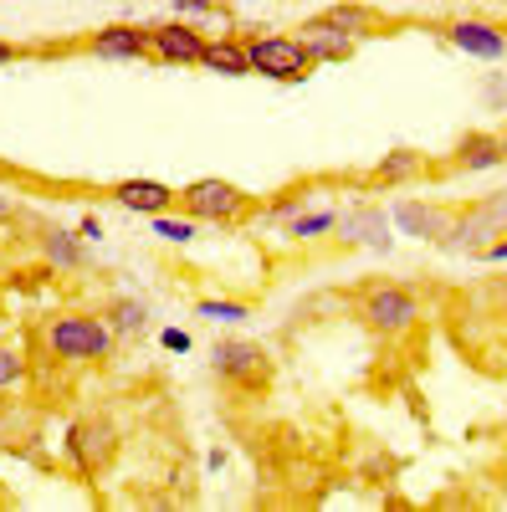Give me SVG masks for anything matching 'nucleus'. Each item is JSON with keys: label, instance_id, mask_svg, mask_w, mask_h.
<instances>
[{"label": "nucleus", "instance_id": "nucleus-1", "mask_svg": "<svg viewBox=\"0 0 507 512\" xmlns=\"http://www.w3.org/2000/svg\"><path fill=\"white\" fill-rule=\"evenodd\" d=\"M41 344H47L52 359H62V364H103V359H113L118 333L108 328V318L57 313V318L41 323Z\"/></svg>", "mask_w": 507, "mask_h": 512}, {"label": "nucleus", "instance_id": "nucleus-2", "mask_svg": "<svg viewBox=\"0 0 507 512\" xmlns=\"http://www.w3.org/2000/svg\"><path fill=\"white\" fill-rule=\"evenodd\" d=\"M354 318L379 333V338H400L420 323V303H415V292L400 287V282H364L354 292Z\"/></svg>", "mask_w": 507, "mask_h": 512}, {"label": "nucleus", "instance_id": "nucleus-3", "mask_svg": "<svg viewBox=\"0 0 507 512\" xmlns=\"http://www.w3.org/2000/svg\"><path fill=\"white\" fill-rule=\"evenodd\" d=\"M180 210L195 216L200 226H241L251 210H257V200L231 180H190L180 190Z\"/></svg>", "mask_w": 507, "mask_h": 512}, {"label": "nucleus", "instance_id": "nucleus-4", "mask_svg": "<svg viewBox=\"0 0 507 512\" xmlns=\"http://www.w3.org/2000/svg\"><path fill=\"white\" fill-rule=\"evenodd\" d=\"M216 374L236 395H262L277 374V364H272V349L257 344V338H221L216 344Z\"/></svg>", "mask_w": 507, "mask_h": 512}, {"label": "nucleus", "instance_id": "nucleus-5", "mask_svg": "<svg viewBox=\"0 0 507 512\" xmlns=\"http://www.w3.org/2000/svg\"><path fill=\"white\" fill-rule=\"evenodd\" d=\"M62 451H67V461L77 466L82 477H98V472H108L113 456H118V425L103 420V415H82V420L67 425Z\"/></svg>", "mask_w": 507, "mask_h": 512}, {"label": "nucleus", "instance_id": "nucleus-6", "mask_svg": "<svg viewBox=\"0 0 507 512\" xmlns=\"http://www.w3.org/2000/svg\"><path fill=\"white\" fill-rule=\"evenodd\" d=\"M246 62H251V77H272V82H303L313 72L303 36H251Z\"/></svg>", "mask_w": 507, "mask_h": 512}, {"label": "nucleus", "instance_id": "nucleus-7", "mask_svg": "<svg viewBox=\"0 0 507 512\" xmlns=\"http://www.w3.org/2000/svg\"><path fill=\"white\" fill-rule=\"evenodd\" d=\"M149 57L164 62V67H200V57H205V36H200L190 21L149 26Z\"/></svg>", "mask_w": 507, "mask_h": 512}, {"label": "nucleus", "instance_id": "nucleus-8", "mask_svg": "<svg viewBox=\"0 0 507 512\" xmlns=\"http://www.w3.org/2000/svg\"><path fill=\"white\" fill-rule=\"evenodd\" d=\"M446 41L461 57H477V62H502L507 57V31L482 21V16H456L446 21Z\"/></svg>", "mask_w": 507, "mask_h": 512}, {"label": "nucleus", "instance_id": "nucleus-9", "mask_svg": "<svg viewBox=\"0 0 507 512\" xmlns=\"http://www.w3.org/2000/svg\"><path fill=\"white\" fill-rule=\"evenodd\" d=\"M451 221H456V210L436 205V200H400L395 205V226L405 236H415V241H431V246L451 231Z\"/></svg>", "mask_w": 507, "mask_h": 512}, {"label": "nucleus", "instance_id": "nucleus-10", "mask_svg": "<svg viewBox=\"0 0 507 512\" xmlns=\"http://www.w3.org/2000/svg\"><path fill=\"white\" fill-rule=\"evenodd\" d=\"M338 226H344V241H349V246L390 251V221H385V205L359 200V205H349L344 216H338Z\"/></svg>", "mask_w": 507, "mask_h": 512}, {"label": "nucleus", "instance_id": "nucleus-11", "mask_svg": "<svg viewBox=\"0 0 507 512\" xmlns=\"http://www.w3.org/2000/svg\"><path fill=\"white\" fill-rule=\"evenodd\" d=\"M88 52L103 62H144L149 57V26H103L88 36Z\"/></svg>", "mask_w": 507, "mask_h": 512}, {"label": "nucleus", "instance_id": "nucleus-12", "mask_svg": "<svg viewBox=\"0 0 507 512\" xmlns=\"http://www.w3.org/2000/svg\"><path fill=\"white\" fill-rule=\"evenodd\" d=\"M420 175H431V159L420 149H395L364 175V190H395V185H410Z\"/></svg>", "mask_w": 507, "mask_h": 512}, {"label": "nucleus", "instance_id": "nucleus-13", "mask_svg": "<svg viewBox=\"0 0 507 512\" xmlns=\"http://www.w3.org/2000/svg\"><path fill=\"white\" fill-rule=\"evenodd\" d=\"M123 210H139V216H164V210H175L180 205V190H169L159 180H118L108 190Z\"/></svg>", "mask_w": 507, "mask_h": 512}, {"label": "nucleus", "instance_id": "nucleus-14", "mask_svg": "<svg viewBox=\"0 0 507 512\" xmlns=\"http://www.w3.org/2000/svg\"><path fill=\"white\" fill-rule=\"evenodd\" d=\"M313 21H323V26H333V31H344V36H354V41L385 36V16H379L374 6H359V0H338V6L318 11Z\"/></svg>", "mask_w": 507, "mask_h": 512}, {"label": "nucleus", "instance_id": "nucleus-15", "mask_svg": "<svg viewBox=\"0 0 507 512\" xmlns=\"http://www.w3.org/2000/svg\"><path fill=\"white\" fill-rule=\"evenodd\" d=\"M497 164H507V149H502V134H487V128L461 139L456 159H451L456 175H482V169H497Z\"/></svg>", "mask_w": 507, "mask_h": 512}, {"label": "nucleus", "instance_id": "nucleus-16", "mask_svg": "<svg viewBox=\"0 0 507 512\" xmlns=\"http://www.w3.org/2000/svg\"><path fill=\"white\" fill-rule=\"evenodd\" d=\"M303 47H308L313 67H323V62H349V57H354V47H359V41L308 16V21H303Z\"/></svg>", "mask_w": 507, "mask_h": 512}, {"label": "nucleus", "instance_id": "nucleus-17", "mask_svg": "<svg viewBox=\"0 0 507 512\" xmlns=\"http://www.w3.org/2000/svg\"><path fill=\"white\" fill-rule=\"evenodd\" d=\"M41 256H47V267H57V272H82V267H88L82 231H62V226L41 231Z\"/></svg>", "mask_w": 507, "mask_h": 512}, {"label": "nucleus", "instance_id": "nucleus-18", "mask_svg": "<svg viewBox=\"0 0 507 512\" xmlns=\"http://www.w3.org/2000/svg\"><path fill=\"white\" fill-rule=\"evenodd\" d=\"M205 72H221V77H251V62H246V41H205V57H200Z\"/></svg>", "mask_w": 507, "mask_h": 512}, {"label": "nucleus", "instance_id": "nucleus-19", "mask_svg": "<svg viewBox=\"0 0 507 512\" xmlns=\"http://www.w3.org/2000/svg\"><path fill=\"white\" fill-rule=\"evenodd\" d=\"M103 318H108V328H113V333H144V323H149V308L139 303V297H113Z\"/></svg>", "mask_w": 507, "mask_h": 512}, {"label": "nucleus", "instance_id": "nucleus-20", "mask_svg": "<svg viewBox=\"0 0 507 512\" xmlns=\"http://www.w3.org/2000/svg\"><path fill=\"white\" fill-rule=\"evenodd\" d=\"M149 221H154V236L169 241V246H185V241L200 236V221L185 216V210H180V216H169V210H164V216H149Z\"/></svg>", "mask_w": 507, "mask_h": 512}, {"label": "nucleus", "instance_id": "nucleus-21", "mask_svg": "<svg viewBox=\"0 0 507 512\" xmlns=\"http://www.w3.org/2000/svg\"><path fill=\"white\" fill-rule=\"evenodd\" d=\"M338 226V210H298V216L287 221V236H298V241H308V236H323V231H333Z\"/></svg>", "mask_w": 507, "mask_h": 512}, {"label": "nucleus", "instance_id": "nucleus-22", "mask_svg": "<svg viewBox=\"0 0 507 512\" xmlns=\"http://www.w3.org/2000/svg\"><path fill=\"white\" fill-rule=\"evenodd\" d=\"M195 313L210 318V323H241V318H246V303H226V297H200Z\"/></svg>", "mask_w": 507, "mask_h": 512}, {"label": "nucleus", "instance_id": "nucleus-23", "mask_svg": "<svg viewBox=\"0 0 507 512\" xmlns=\"http://www.w3.org/2000/svg\"><path fill=\"white\" fill-rule=\"evenodd\" d=\"M303 205H308V190H282V200L262 205V221H292Z\"/></svg>", "mask_w": 507, "mask_h": 512}, {"label": "nucleus", "instance_id": "nucleus-24", "mask_svg": "<svg viewBox=\"0 0 507 512\" xmlns=\"http://www.w3.org/2000/svg\"><path fill=\"white\" fill-rule=\"evenodd\" d=\"M21 379H26V359H21L16 349L0 344V390H16Z\"/></svg>", "mask_w": 507, "mask_h": 512}, {"label": "nucleus", "instance_id": "nucleus-25", "mask_svg": "<svg viewBox=\"0 0 507 512\" xmlns=\"http://www.w3.org/2000/svg\"><path fill=\"white\" fill-rule=\"evenodd\" d=\"M159 344H164L169 354H190V333H185V328H164Z\"/></svg>", "mask_w": 507, "mask_h": 512}, {"label": "nucleus", "instance_id": "nucleus-26", "mask_svg": "<svg viewBox=\"0 0 507 512\" xmlns=\"http://www.w3.org/2000/svg\"><path fill=\"white\" fill-rule=\"evenodd\" d=\"M180 16H216V0H169Z\"/></svg>", "mask_w": 507, "mask_h": 512}, {"label": "nucleus", "instance_id": "nucleus-27", "mask_svg": "<svg viewBox=\"0 0 507 512\" xmlns=\"http://www.w3.org/2000/svg\"><path fill=\"white\" fill-rule=\"evenodd\" d=\"M477 256H482V262H507V236H497V241H487V246H482Z\"/></svg>", "mask_w": 507, "mask_h": 512}, {"label": "nucleus", "instance_id": "nucleus-28", "mask_svg": "<svg viewBox=\"0 0 507 512\" xmlns=\"http://www.w3.org/2000/svg\"><path fill=\"white\" fill-rule=\"evenodd\" d=\"M77 231H82V241H98V236H103V221H98V216H82Z\"/></svg>", "mask_w": 507, "mask_h": 512}, {"label": "nucleus", "instance_id": "nucleus-29", "mask_svg": "<svg viewBox=\"0 0 507 512\" xmlns=\"http://www.w3.org/2000/svg\"><path fill=\"white\" fill-rule=\"evenodd\" d=\"M16 57H26V52H21V47H11V41H0V67H11Z\"/></svg>", "mask_w": 507, "mask_h": 512}, {"label": "nucleus", "instance_id": "nucleus-30", "mask_svg": "<svg viewBox=\"0 0 507 512\" xmlns=\"http://www.w3.org/2000/svg\"><path fill=\"white\" fill-rule=\"evenodd\" d=\"M487 98H492V103H507V88H502V77H492V82H487Z\"/></svg>", "mask_w": 507, "mask_h": 512}, {"label": "nucleus", "instance_id": "nucleus-31", "mask_svg": "<svg viewBox=\"0 0 507 512\" xmlns=\"http://www.w3.org/2000/svg\"><path fill=\"white\" fill-rule=\"evenodd\" d=\"M6 221H16V205H11V195H0V226Z\"/></svg>", "mask_w": 507, "mask_h": 512}, {"label": "nucleus", "instance_id": "nucleus-32", "mask_svg": "<svg viewBox=\"0 0 507 512\" xmlns=\"http://www.w3.org/2000/svg\"><path fill=\"white\" fill-rule=\"evenodd\" d=\"M502 149H507V128H502Z\"/></svg>", "mask_w": 507, "mask_h": 512}]
</instances>
